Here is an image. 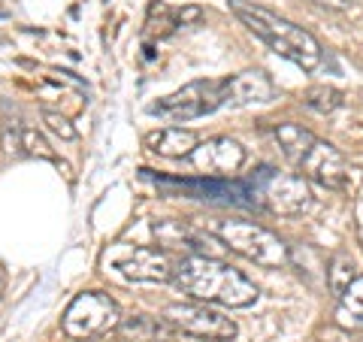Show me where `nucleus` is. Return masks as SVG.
<instances>
[{"label":"nucleus","mask_w":363,"mask_h":342,"mask_svg":"<svg viewBox=\"0 0 363 342\" xmlns=\"http://www.w3.org/2000/svg\"><path fill=\"white\" fill-rule=\"evenodd\" d=\"M43 124L45 131H52L55 136H61V140H76V128L70 124V118L61 116V112H52V109H43Z\"/></svg>","instance_id":"obj_21"},{"label":"nucleus","mask_w":363,"mask_h":342,"mask_svg":"<svg viewBox=\"0 0 363 342\" xmlns=\"http://www.w3.org/2000/svg\"><path fill=\"white\" fill-rule=\"evenodd\" d=\"M21 152L30 158H43V161H58V155L45 143V136L37 128H28V124H25V131H21Z\"/></svg>","instance_id":"obj_19"},{"label":"nucleus","mask_w":363,"mask_h":342,"mask_svg":"<svg viewBox=\"0 0 363 342\" xmlns=\"http://www.w3.org/2000/svg\"><path fill=\"white\" fill-rule=\"evenodd\" d=\"M255 209H267L272 215H303L312 206L309 182L297 173H285L279 167H257L252 176L242 179Z\"/></svg>","instance_id":"obj_3"},{"label":"nucleus","mask_w":363,"mask_h":342,"mask_svg":"<svg viewBox=\"0 0 363 342\" xmlns=\"http://www.w3.org/2000/svg\"><path fill=\"white\" fill-rule=\"evenodd\" d=\"M297 170L303 173L306 182H315V185H321L327 191H345L351 179L345 155L333 143H324V140L312 143V149L300 158Z\"/></svg>","instance_id":"obj_9"},{"label":"nucleus","mask_w":363,"mask_h":342,"mask_svg":"<svg viewBox=\"0 0 363 342\" xmlns=\"http://www.w3.org/2000/svg\"><path fill=\"white\" fill-rule=\"evenodd\" d=\"M318 6H327V9H348L354 0H315Z\"/></svg>","instance_id":"obj_23"},{"label":"nucleus","mask_w":363,"mask_h":342,"mask_svg":"<svg viewBox=\"0 0 363 342\" xmlns=\"http://www.w3.org/2000/svg\"><path fill=\"white\" fill-rule=\"evenodd\" d=\"M276 88H272L269 76L260 70H242L221 79V100L230 109H242V106H257V104H269Z\"/></svg>","instance_id":"obj_12"},{"label":"nucleus","mask_w":363,"mask_h":342,"mask_svg":"<svg viewBox=\"0 0 363 342\" xmlns=\"http://www.w3.org/2000/svg\"><path fill=\"white\" fill-rule=\"evenodd\" d=\"M21 131H25V124L9 116V106H4V131H0V145H4L6 155H13V158L25 155V152H21Z\"/></svg>","instance_id":"obj_20"},{"label":"nucleus","mask_w":363,"mask_h":342,"mask_svg":"<svg viewBox=\"0 0 363 342\" xmlns=\"http://www.w3.org/2000/svg\"><path fill=\"white\" fill-rule=\"evenodd\" d=\"M300 104L312 112H321V116H333V112L345 104V94L333 85H312L303 91Z\"/></svg>","instance_id":"obj_16"},{"label":"nucleus","mask_w":363,"mask_h":342,"mask_svg":"<svg viewBox=\"0 0 363 342\" xmlns=\"http://www.w3.org/2000/svg\"><path fill=\"white\" fill-rule=\"evenodd\" d=\"M197 18H200V9L197 6H188V9H179V13H176V25L185 28L188 21H197Z\"/></svg>","instance_id":"obj_22"},{"label":"nucleus","mask_w":363,"mask_h":342,"mask_svg":"<svg viewBox=\"0 0 363 342\" xmlns=\"http://www.w3.org/2000/svg\"><path fill=\"white\" fill-rule=\"evenodd\" d=\"M315 140H318V136H315L312 131H306L303 124L285 121V124H279V128H276V143H279V149H281V155H285L294 167H297L300 158L312 149Z\"/></svg>","instance_id":"obj_15"},{"label":"nucleus","mask_w":363,"mask_h":342,"mask_svg":"<svg viewBox=\"0 0 363 342\" xmlns=\"http://www.w3.org/2000/svg\"><path fill=\"white\" fill-rule=\"evenodd\" d=\"M339 318L342 324H363V276H357L339 294Z\"/></svg>","instance_id":"obj_17"},{"label":"nucleus","mask_w":363,"mask_h":342,"mask_svg":"<svg viewBox=\"0 0 363 342\" xmlns=\"http://www.w3.org/2000/svg\"><path fill=\"white\" fill-rule=\"evenodd\" d=\"M191 164L197 167L200 176H215V179H230L240 173L245 164V149L230 136H212V140L200 143L191 152Z\"/></svg>","instance_id":"obj_10"},{"label":"nucleus","mask_w":363,"mask_h":342,"mask_svg":"<svg viewBox=\"0 0 363 342\" xmlns=\"http://www.w3.org/2000/svg\"><path fill=\"white\" fill-rule=\"evenodd\" d=\"M109 264L128 282H167L176 272L169 255L161 252V248H149V246H136L118 258H109Z\"/></svg>","instance_id":"obj_11"},{"label":"nucleus","mask_w":363,"mask_h":342,"mask_svg":"<svg viewBox=\"0 0 363 342\" xmlns=\"http://www.w3.org/2000/svg\"><path fill=\"white\" fill-rule=\"evenodd\" d=\"M164 318L179 333L209 339V342H230L236 336V321L224 312L212 309L209 303H173L164 309Z\"/></svg>","instance_id":"obj_8"},{"label":"nucleus","mask_w":363,"mask_h":342,"mask_svg":"<svg viewBox=\"0 0 363 342\" xmlns=\"http://www.w3.org/2000/svg\"><path fill=\"white\" fill-rule=\"evenodd\" d=\"M354 279H357V264L351 260V255H336L330 260V267H327V285H330V291L339 297Z\"/></svg>","instance_id":"obj_18"},{"label":"nucleus","mask_w":363,"mask_h":342,"mask_svg":"<svg viewBox=\"0 0 363 342\" xmlns=\"http://www.w3.org/2000/svg\"><path fill=\"white\" fill-rule=\"evenodd\" d=\"M145 145L161 158H191V152L200 145V140L188 128H161L145 136Z\"/></svg>","instance_id":"obj_14"},{"label":"nucleus","mask_w":363,"mask_h":342,"mask_svg":"<svg viewBox=\"0 0 363 342\" xmlns=\"http://www.w3.org/2000/svg\"><path fill=\"white\" fill-rule=\"evenodd\" d=\"M230 9L255 37H260L272 52H279L281 58L294 61L297 67H303V70H315V67L321 64L324 49L306 28L294 25V21L269 13V9L257 6V4H248V0H230Z\"/></svg>","instance_id":"obj_2"},{"label":"nucleus","mask_w":363,"mask_h":342,"mask_svg":"<svg viewBox=\"0 0 363 342\" xmlns=\"http://www.w3.org/2000/svg\"><path fill=\"white\" fill-rule=\"evenodd\" d=\"M215 236H218L230 252L252 260V264H260V267H285L288 264V255H291L288 246L272 231H267V227H260L255 221H242V219L215 221Z\"/></svg>","instance_id":"obj_4"},{"label":"nucleus","mask_w":363,"mask_h":342,"mask_svg":"<svg viewBox=\"0 0 363 342\" xmlns=\"http://www.w3.org/2000/svg\"><path fill=\"white\" fill-rule=\"evenodd\" d=\"M118 324V303L104 291H85L73 297V303L64 312V333L70 339H88L97 333H106Z\"/></svg>","instance_id":"obj_7"},{"label":"nucleus","mask_w":363,"mask_h":342,"mask_svg":"<svg viewBox=\"0 0 363 342\" xmlns=\"http://www.w3.org/2000/svg\"><path fill=\"white\" fill-rule=\"evenodd\" d=\"M145 179H152L157 188L167 191V197H191V200H206V203H230V206H252L248 191L240 179H215V176H155L152 170H143Z\"/></svg>","instance_id":"obj_6"},{"label":"nucleus","mask_w":363,"mask_h":342,"mask_svg":"<svg viewBox=\"0 0 363 342\" xmlns=\"http://www.w3.org/2000/svg\"><path fill=\"white\" fill-rule=\"evenodd\" d=\"M224 109L221 100V79H197V82L182 85L173 94L161 97L157 104L149 106L152 116H161L169 121H191V118H203L212 112Z\"/></svg>","instance_id":"obj_5"},{"label":"nucleus","mask_w":363,"mask_h":342,"mask_svg":"<svg viewBox=\"0 0 363 342\" xmlns=\"http://www.w3.org/2000/svg\"><path fill=\"white\" fill-rule=\"evenodd\" d=\"M116 330L128 342H169L179 333L167 318H152V315H128L116 324Z\"/></svg>","instance_id":"obj_13"},{"label":"nucleus","mask_w":363,"mask_h":342,"mask_svg":"<svg viewBox=\"0 0 363 342\" xmlns=\"http://www.w3.org/2000/svg\"><path fill=\"white\" fill-rule=\"evenodd\" d=\"M173 282L179 294H185V297L197 303H218V306H230V309H245V306L257 300V285L218 258L191 255L179 260Z\"/></svg>","instance_id":"obj_1"}]
</instances>
